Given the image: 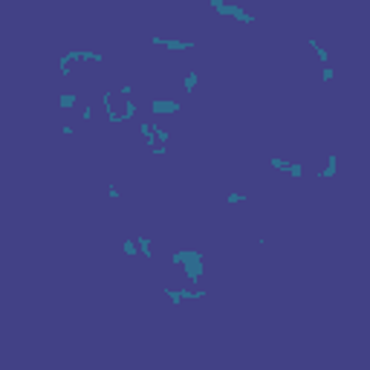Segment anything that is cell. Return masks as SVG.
Instances as JSON below:
<instances>
[{"label":"cell","mask_w":370,"mask_h":370,"mask_svg":"<svg viewBox=\"0 0 370 370\" xmlns=\"http://www.w3.org/2000/svg\"><path fill=\"white\" fill-rule=\"evenodd\" d=\"M171 263L174 266H183L185 269V278L191 284H200L202 272H205V263H202V254L197 249H180V252L171 254Z\"/></svg>","instance_id":"6da1fadb"},{"label":"cell","mask_w":370,"mask_h":370,"mask_svg":"<svg viewBox=\"0 0 370 370\" xmlns=\"http://www.w3.org/2000/svg\"><path fill=\"white\" fill-rule=\"evenodd\" d=\"M214 15L217 17H232V20H237V23H254V17L249 15L243 6H237V3H223V6L214 9Z\"/></svg>","instance_id":"7a4b0ae2"},{"label":"cell","mask_w":370,"mask_h":370,"mask_svg":"<svg viewBox=\"0 0 370 370\" xmlns=\"http://www.w3.org/2000/svg\"><path fill=\"white\" fill-rule=\"evenodd\" d=\"M151 44L153 47H162V50H168V52H185V50H191V47H197V41H180V38H162V35H153Z\"/></svg>","instance_id":"3957f363"},{"label":"cell","mask_w":370,"mask_h":370,"mask_svg":"<svg viewBox=\"0 0 370 370\" xmlns=\"http://www.w3.org/2000/svg\"><path fill=\"white\" fill-rule=\"evenodd\" d=\"M183 110V104L174 99H153L151 101V113L153 116H174V113H180Z\"/></svg>","instance_id":"277c9868"},{"label":"cell","mask_w":370,"mask_h":370,"mask_svg":"<svg viewBox=\"0 0 370 370\" xmlns=\"http://www.w3.org/2000/svg\"><path fill=\"white\" fill-rule=\"evenodd\" d=\"M101 104H104V113H107V122H110V124H122V122H124V116L113 110V93H101Z\"/></svg>","instance_id":"5b68a950"},{"label":"cell","mask_w":370,"mask_h":370,"mask_svg":"<svg viewBox=\"0 0 370 370\" xmlns=\"http://www.w3.org/2000/svg\"><path fill=\"white\" fill-rule=\"evenodd\" d=\"M336 174H338V153L330 151V156H327V165H324L315 177H318V180H333Z\"/></svg>","instance_id":"8992f818"},{"label":"cell","mask_w":370,"mask_h":370,"mask_svg":"<svg viewBox=\"0 0 370 370\" xmlns=\"http://www.w3.org/2000/svg\"><path fill=\"white\" fill-rule=\"evenodd\" d=\"M136 246H139V254L145 260H153V240L148 235H136Z\"/></svg>","instance_id":"52a82bcc"},{"label":"cell","mask_w":370,"mask_h":370,"mask_svg":"<svg viewBox=\"0 0 370 370\" xmlns=\"http://www.w3.org/2000/svg\"><path fill=\"white\" fill-rule=\"evenodd\" d=\"M139 136H142V142H145L148 148H153V145H156V136H153V122H142V124H139Z\"/></svg>","instance_id":"ba28073f"},{"label":"cell","mask_w":370,"mask_h":370,"mask_svg":"<svg viewBox=\"0 0 370 370\" xmlns=\"http://www.w3.org/2000/svg\"><path fill=\"white\" fill-rule=\"evenodd\" d=\"M162 295H165V298H168L174 307H180V304L185 301V286H183V289H174V286H162Z\"/></svg>","instance_id":"9c48e42d"},{"label":"cell","mask_w":370,"mask_h":370,"mask_svg":"<svg viewBox=\"0 0 370 370\" xmlns=\"http://www.w3.org/2000/svg\"><path fill=\"white\" fill-rule=\"evenodd\" d=\"M197 84H200V72H197V69H188V72H185V78H183L185 93H194V90H197Z\"/></svg>","instance_id":"30bf717a"},{"label":"cell","mask_w":370,"mask_h":370,"mask_svg":"<svg viewBox=\"0 0 370 370\" xmlns=\"http://www.w3.org/2000/svg\"><path fill=\"white\" fill-rule=\"evenodd\" d=\"M75 104H78V93H61L58 96V107L61 110H72Z\"/></svg>","instance_id":"8fae6325"},{"label":"cell","mask_w":370,"mask_h":370,"mask_svg":"<svg viewBox=\"0 0 370 370\" xmlns=\"http://www.w3.org/2000/svg\"><path fill=\"white\" fill-rule=\"evenodd\" d=\"M78 58L87 61V64H104V55H101V52H93V50H78Z\"/></svg>","instance_id":"7c38bea8"},{"label":"cell","mask_w":370,"mask_h":370,"mask_svg":"<svg viewBox=\"0 0 370 370\" xmlns=\"http://www.w3.org/2000/svg\"><path fill=\"white\" fill-rule=\"evenodd\" d=\"M307 44H309V47H312V52H315V55H318V61L321 64H330V52L324 50V47H321L318 41H315V38H309V41H307Z\"/></svg>","instance_id":"4fadbf2b"},{"label":"cell","mask_w":370,"mask_h":370,"mask_svg":"<svg viewBox=\"0 0 370 370\" xmlns=\"http://www.w3.org/2000/svg\"><path fill=\"white\" fill-rule=\"evenodd\" d=\"M153 136H156V145H168L171 130H168V127H162V124H156V122H153Z\"/></svg>","instance_id":"5bb4252c"},{"label":"cell","mask_w":370,"mask_h":370,"mask_svg":"<svg viewBox=\"0 0 370 370\" xmlns=\"http://www.w3.org/2000/svg\"><path fill=\"white\" fill-rule=\"evenodd\" d=\"M246 200H249V197H246L243 191H229V194H226V202H229V205H243Z\"/></svg>","instance_id":"9a60e30c"},{"label":"cell","mask_w":370,"mask_h":370,"mask_svg":"<svg viewBox=\"0 0 370 370\" xmlns=\"http://www.w3.org/2000/svg\"><path fill=\"white\" fill-rule=\"evenodd\" d=\"M122 252H124V254H139L136 237H124V240H122Z\"/></svg>","instance_id":"2e32d148"},{"label":"cell","mask_w":370,"mask_h":370,"mask_svg":"<svg viewBox=\"0 0 370 370\" xmlns=\"http://www.w3.org/2000/svg\"><path fill=\"white\" fill-rule=\"evenodd\" d=\"M136 110H139V107H136L133 96H130V99H124V113H122V116H124V122H130V119L136 116Z\"/></svg>","instance_id":"e0dca14e"},{"label":"cell","mask_w":370,"mask_h":370,"mask_svg":"<svg viewBox=\"0 0 370 370\" xmlns=\"http://www.w3.org/2000/svg\"><path fill=\"white\" fill-rule=\"evenodd\" d=\"M269 165H272L275 171H281V174H286V171H289V162H286V159H281V156H272Z\"/></svg>","instance_id":"ac0fdd59"},{"label":"cell","mask_w":370,"mask_h":370,"mask_svg":"<svg viewBox=\"0 0 370 370\" xmlns=\"http://www.w3.org/2000/svg\"><path fill=\"white\" fill-rule=\"evenodd\" d=\"M286 177H295V180H301V177H304V165H301V162H289Z\"/></svg>","instance_id":"d6986e66"},{"label":"cell","mask_w":370,"mask_h":370,"mask_svg":"<svg viewBox=\"0 0 370 370\" xmlns=\"http://www.w3.org/2000/svg\"><path fill=\"white\" fill-rule=\"evenodd\" d=\"M321 78L330 84V81H336V69L330 67V64H321Z\"/></svg>","instance_id":"ffe728a7"},{"label":"cell","mask_w":370,"mask_h":370,"mask_svg":"<svg viewBox=\"0 0 370 370\" xmlns=\"http://www.w3.org/2000/svg\"><path fill=\"white\" fill-rule=\"evenodd\" d=\"M119 96H122V99H130V96H133V84H122L119 87Z\"/></svg>","instance_id":"44dd1931"},{"label":"cell","mask_w":370,"mask_h":370,"mask_svg":"<svg viewBox=\"0 0 370 370\" xmlns=\"http://www.w3.org/2000/svg\"><path fill=\"white\" fill-rule=\"evenodd\" d=\"M151 153L153 156H168V145H153Z\"/></svg>","instance_id":"7402d4cb"},{"label":"cell","mask_w":370,"mask_h":370,"mask_svg":"<svg viewBox=\"0 0 370 370\" xmlns=\"http://www.w3.org/2000/svg\"><path fill=\"white\" fill-rule=\"evenodd\" d=\"M93 119V104H84V110H81V122H90Z\"/></svg>","instance_id":"603a6c76"},{"label":"cell","mask_w":370,"mask_h":370,"mask_svg":"<svg viewBox=\"0 0 370 370\" xmlns=\"http://www.w3.org/2000/svg\"><path fill=\"white\" fill-rule=\"evenodd\" d=\"M107 197H110V200H119V188H116V185L107 188Z\"/></svg>","instance_id":"cb8c5ba5"},{"label":"cell","mask_w":370,"mask_h":370,"mask_svg":"<svg viewBox=\"0 0 370 370\" xmlns=\"http://www.w3.org/2000/svg\"><path fill=\"white\" fill-rule=\"evenodd\" d=\"M205 3H208L211 9H217V6H223V3H232V0H205Z\"/></svg>","instance_id":"d4e9b609"},{"label":"cell","mask_w":370,"mask_h":370,"mask_svg":"<svg viewBox=\"0 0 370 370\" xmlns=\"http://www.w3.org/2000/svg\"><path fill=\"white\" fill-rule=\"evenodd\" d=\"M61 133H64V136H72V133H75V127H72V124H64V127H61Z\"/></svg>","instance_id":"484cf974"}]
</instances>
